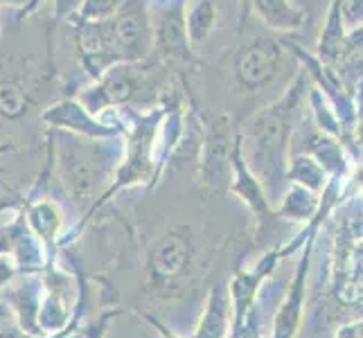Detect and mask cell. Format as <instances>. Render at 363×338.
<instances>
[{"label":"cell","mask_w":363,"mask_h":338,"mask_svg":"<svg viewBox=\"0 0 363 338\" xmlns=\"http://www.w3.org/2000/svg\"><path fill=\"white\" fill-rule=\"evenodd\" d=\"M25 106H28V97L21 91V86L5 81L0 84V113L7 118H16L25 113Z\"/></svg>","instance_id":"52a82bcc"},{"label":"cell","mask_w":363,"mask_h":338,"mask_svg":"<svg viewBox=\"0 0 363 338\" xmlns=\"http://www.w3.org/2000/svg\"><path fill=\"white\" fill-rule=\"evenodd\" d=\"M278 61H280L278 45L273 41H257L242 55L240 64H237V74H240V79L248 89H255V86H262L273 77L275 68H278Z\"/></svg>","instance_id":"7a4b0ae2"},{"label":"cell","mask_w":363,"mask_h":338,"mask_svg":"<svg viewBox=\"0 0 363 338\" xmlns=\"http://www.w3.org/2000/svg\"><path fill=\"white\" fill-rule=\"evenodd\" d=\"M192 248L187 237L181 232H169L158 242V246L152 253V273L160 282H167L179 278L190 261Z\"/></svg>","instance_id":"6da1fadb"},{"label":"cell","mask_w":363,"mask_h":338,"mask_svg":"<svg viewBox=\"0 0 363 338\" xmlns=\"http://www.w3.org/2000/svg\"><path fill=\"white\" fill-rule=\"evenodd\" d=\"M212 23H215V9H212L210 3L199 5L192 11V18H190V34L194 41H203L206 34L210 32Z\"/></svg>","instance_id":"ba28073f"},{"label":"cell","mask_w":363,"mask_h":338,"mask_svg":"<svg viewBox=\"0 0 363 338\" xmlns=\"http://www.w3.org/2000/svg\"><path fill=\"white\" fill-rule=\"evenodd\" d=\"M305 269L300 271L298 280L291 286L289 298L284 300L278 318H275V338H294L300 322V307H303V286H305Z\"/></svg>","instance_id":"277c9868"},{"label":"cell","mask_w":363,"mask_h":338,"mask_svg":"<svg viewBox=\"0 0 363 338\" xmlns=\"http://www.w3.org/2000/svg\"><path fill=\"white\" fill-rule=\"evenodd\" d=\"M113 41L122 50H135L143 41V16L138 11H124L113 25Z\"/></svg>","instance_id":"8992f818"},{"label":"cell","mask_w":363,"mask_h":338,"mask_svg":"<svg viewBox=\"0 0 363 338\" xmlns=\"http://www.w3.org/2000/svg\"><path fill=\"white\" fill-rule=\"evenodd\" d=\"M228 322V298L223 289H215L208 300L206 314L201 318V325L194 334V338H221L226 332Z\"/></svg>","instance_id":"3957f363"},{"label":"cell","mask_w":363,"mask_h":338,"mask_svg":"<svg viewBox=\"0 0 363 338\" xmlns=\"http://www.w3.org/2000/svg\"><path fill=\"white\" fill-rule=\"evenodd\" d=\"M113 5H116V0H89V9L93 14H106Z\"/></svg>","instance_id":"8fae6325"},{"label":"cell","mask_w":363,"mask_h":338,"mask_svg":"<svg viewBox=\"0 0 363 338\" xmlns=\"http://www.w3.org/2000/svg\"><path fill=\"white\" fill-rule=\"evenodd\" d=\"M257 9L273 28H296L303 23V14L296 11L286 0H257Z\"/></svg>","instance_id":"5b68a950"},{"label":"cell","mask_w":363,"mask_h":338,"mask_svg":"<svg viewBox=\"0 0 363 338\" xmlns=\"http://www.w3.org/2000/svg\"><path fill=\"white\" fill-rule=\"evenodd\" d=\"M106 91H108V95L113 97V99L122 102V99L131 97V93H133V81L127 77V74H116V77H111Z\"/></svg>","instance_id":"30bf717a"},{"label":"cell","mask_w":363,"mask_h":338,"mask_svg":"<svg viewBox=\"0 0 363 338\" xmlns=\"http://www.w3.org/2000/svg\"><path fill=\"white\" fill-rule=\"evenodd\" d=\"M32 223L34 228L39 230L41 235H50L55 230V223H57V217H55V210L50 205H39L32 210Z\"/></svg>","instance_id":"9c48e42d"}]
</instances>
